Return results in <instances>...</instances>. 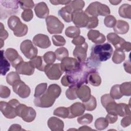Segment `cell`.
<instances>
[{
	"instance_id": "1",
	"label": "cell",
	"mask_w": 131,
	"mask_h": 131,
	"mask_svg": "<svg viewBox=\"0 0 131 131\" xmlns=\"http://www.w3.org/2000/svg\"><path fill=\"white\" fill-rule=\"evenodd\" d=\"M94 71L88 66L85 61L80 62L79 69L71 73H66L62 77L61 83L64 86L79 87L88 83V75L90 72Z\"/></svg>"
},
{
	"instance_id": "2",
	"label": "cell",
	"mask_w": 131,
	"mask_h": 131,
	"mask_svg": "<svg viewBox=\"0 0 131 131\" xmlns=\"http://www.w3.org/2000/svg\"><path fill=\"white\" fill-rule=\"evenodd\" d=\"M113 49L108 43L96 44L92 48L91 56L93 59L98 62L105 61L109 59L113 54Z\"/></svg>"
},
{
	"instance_id": "3",
	"label": "cell",
	"mask_w": 131,
	"mask_h": 131,
	"mask_svg": "<svg viewBox=\"0 0 131 131\" xmlns=\"http://www.w3.org/2000/svg\"><path fill=\"white\" fill-rule=\"evenodd\" d=\"M7 24L10 30L13 31L14 35L17 37H23L28 33V26L23 24L19 18L16 15L10 16Z\"/></svg>"
},
{
	"instance_id": "4",
	"label": "cell",
	"mask_w": 131,
	"mask_h": 131,
	"mask_svg": "<svg viewBox=\"0 0 131 131\" xmlns=\"http://www.w3.org/2000/svg\"><path fill=\"white\" fill-rule=\"evenodd\" d=\"M18 4V1H0L1 19H5L8 16L17 13Z\"/></svg>"
},
{
	"instance_id": "5",
	"label": "cell",
	"mask_w": 131,
	"mask_h": 131,
	"mask_svg": "<svg viewBox=\"0 0 131 131\" xmlns=\"http://www.w3.org/2000/svg\"><path fill=\"white\" fill-rule=\"evenodd\" d=\"M19 104V102L15 99L10 100L8 102L2 101L0 102L1 112L6 118L13 119L17 116L16 107Z\"/></svg>"
},
{
	"instance_id": "6",
	"label": "cell",
	"mask_w": 131,
	"mask_h": 131,
	"mask_svg": "<svg viewBox=\"0 0 131 131\" xmlns=\"http://www.w3.org/2000/svg\"><path fill=\"white\" fill-rule=\"evenodd\" d=\"M106 38L108 42L112 43L117 50H120L123 51L129 52L131 50V43L129 42H126L123 38L119 36L115 33H110Z\"/></svg>"
},
{
	"instance_id": "7",
	"label": "cell",
	"mask_w": 131,
	"mask_h": 131,
	"mask_svg": "<svg viewBox=\"0 0 131 131\" xmlns=\"http://www.w3.org/2000/svg\"><path fill=\"white\" fill-rule=\"evenodd\" d=\"M17 116L27 122H31L35 118L36 113L34 108L24 104H19L16 107Z\"/></svg>"
},
{
	"instance_id": "8",
	"label": "cell",
	"mask_w": 131,
	"mask_h": 131,
	"mask_svg": "<svg viewBox=\"0 0 131 131\" xmlns=\"http://www.w3.org/2000/svg\"><path fill=\"white\" fill-rule=\"evenodd\" d=\"M48 31L51 34H60L64 28L63 24L56 16L49 15L46 18Z\"/></svg>"
},
{
	"instance_id": "9",
	"label": "cell",
	"mask_w": 131,
	"mask_h": 131,
	"mask_svg": "<svg viewBox=\"0 0 131 131\" xmlns=\"http://www.w3.org/2000/svg\"><path fill=\"white\" fill-rule=\"evenodd\" d=\"M20 49L24 56L28 59L33 58L37 56L38 53L37 48L29 39L25 40L20 43Z\"/></svg>"
},
{
	"instance_id": "10",
	"label": "cell",
	"mask_w": 131,
	"mask_h": 131,
	"mask_svg": "<svg viewBox=\"0 0 131 131\" xmlns=\"http://www.w3.org/2000/svg\"><path fill=\"white\" fill-rule=\"evenodd\" d=\"M61 61V69L63 72H64L66 73H69L76 71L79 69L80 66V62L75 58L67 57Z\"/></svg>"
},
{
	"instance_id": "11",
	"label": "cell",
	"mask_w": 131,
	"mask_h": 131,
	"mask_svg": "<svg viewBox=\"0 0 131 131\" xmlns=\"http://www.w3.org/2000/svg\"><path fill=\"white\" fill-rule=\"evenodd\" d=\"M43 72L49 79L58 80L63 74L60 67V63L46 64Z\"/></svg>"
},
{
	"instance_id": "12",
	"label": "cell",
	"mask_w": 131,
	"mask_h": 131,
	"mask_svg": "<svg viewBox=\"0 0 131 131\" xmlns=\"http://www.w3.org/2000/svg\"><path fill=\"white\" fill-rule=\"evenodd\" d=\"M56 99L51 95L46 90L45 93L41 96L35 97L34 103L35 106L39 107H50L54 103Z\"/></svg>"
},
{
	"instance_id": "13",
	"label": "cell",
	"mask_w": 131,
	"mask_h": 131,
	"mask_svg": "<svg viewBox=\"0 0 131 131\" xmlns=\"http://www.w3.org/2000/svg\"><path fill=\"white\" fill-rule=\"evenodd\" d=\"M12 86L14 92L20 98H26L30 96V88L20 79L14 82Z\"/></svg>"
},
{
	"instance_id": "14",
	"label": "cell",
	"mask_w": 131,
	"mask_h": 131,
	"mask_svg": "<svg viewBox=\"0 0 131 131\" xmlns=\"http://www.w3.org/2000/svg\"><path fill=\"white\" fill-rule=\"evenodd\" d=\"M89 16L83 11L81 10H77L73 12L72 21L78 28L86 27Z\"/></svg>"
},
{
	"instance_id": "15",
	"label": "cell",
	"mask_w": 131,
	"mask_h": 131,
	"mask_svg": "<svg viewBox=\"0 0 131 131\" xmlns=\"http://www.w3.org/2000/svg\"><path fill=\"white\" fill-rule=\"evenodd\" d=\"M4 54L6 58L10 62L12 66L14 68H15L19 63L24 61L17 51L13 48L7 49Z\"/></svg>"
},
{
	"instance_id": "16",
	"label": "cell",
	"mask_w": 131,
	"mask_h": 131,
	"mask_svg": "<svg viewBox=\"0 0 131 131\" xmlns=\"http://www.w3.org/2000/svg\"><path fill=\"white\" fill-rule=\"evenodd\" d=\"M88 48V45L86 42L82 45L76 46L73 51V55L79 62H84L86 59Z\"/></svg>"
},
{
	"instance_id": "17",
	"label": "cell",
	"mask_w": 131,
	"mask_h": 131,
	"mask_svg": "<svg viewBox=\"0 0 131 131\" xmlns=\"http://www.w3.org/2000/svg\"><path fill=\"white\" fill-rule=\"evenodd\" d=\"M68 108L69 110L68 118L69 119L82 115L85 110L83 104L80 102H75Z\"/></svg>"
},
{
	"instance_id": "18",
	"label": "cell",
	"mask_w": 131,
	"mask_h": 131,
	"mask_svg": "<svg viewBox=\"0 0 131 131\" xmlns=\"http://www.w3.org/2000/svg\"><path fill=\"white\" fill-rule=\"evenodd\" d=\"M34 44L42 49H47L50 47L51 41L48 36L43 34H38L34 36L33 38Z\"/></svg>"
},
{
	"instance_id": "19",
	"label": "cell",
	"mask_w": 131,
	"mask_h": 131,
	"mask_svg": "<svg viewBox=\"0 0 131 131\" xmlns=\"http://www.w3.org/2000/svg\"><path fill=\"white\" fill-rule=\"evenodd\" d=\"M34 68L31 65L30 62L22 61L19 63L15 68L16 72L19 74L30 76L34 72Z\"/></svg>"
},
{
	"instance_id": "20",
	"label": "cell",
	"mask_w": 131,
	"mask_h": 131,
	"mask_svg": "<svg viewBox=\"0 0 131 131\" xmlns=\"http://www.w3.org/2000/svg\"><path fill=\"white\" fill-rule=\"evenodd\" d=\"M77 97L82 102L88 101L91 96L90 88L86 85H82L76 89Z\"/></svg>"
},
{
	"instance_id": "21",
	"label": "cell",
	"mask_w": 131,
	"mask_h": 131,
	"mask_svg": "<svg viewBox=\"0 0 131 131\" xmlns=\"http://www.w3.org/2000/svg\"><path fill=\"white\" fill-rule=\"evenodd\" d=\"M34 11L36 15L40 18H46L49 14V9L47 4L41 2L37 3L34 8Z\"/></svg>"
},
{
	"instance_id": "22",
	"label": "cell",
	"mask_w": 131,
	"mask_h": 131,
	"mask_svg": "<svg viewBox=\"0 0 131 131\" xmlns=\"http://www.w3.org/2000/svg\"><path fill=\"white\" fill-rule=\"evenodd\" d=\"M87 36L89 40L96 44L102 43L106 40L104 35L96 30H90L88 32Z\"/></svg>"
},
{
	"instance_id": "23",
	"label": "cell",
	"mask_w": 131,
	"mask_h": 131,
	"mask_svg": "<svg viewBox=\"0 0 131 131\" xmlns=\"http://www.w3.org/2000/svg\"><path fill=\"white\" fill-rule=\"evenodd\" d=\"M49 128L52 131L63 130L64 123L63 121L56 117H50L47 122Z\"/></svg>"
},
{
	"instance_id": "24",
	"label": "cell",
	"mask_w": 131,
	"mask_h": 131,
	"mask_svg": "<svg viewBox=\"0 0 131 131\" xmlns=\"http://www.w3.org/2000/svg\"><path fill=\"white\" fill-rule=\"evenodd\" d=\"M129 26L128 24L123 20H118L116 21L115 26L113 27V30L116 34H124L129 30Z\"/></svg>"
},
{
	"instance_id": "25",
	"label": "cell",
	"mask_w": 131,
	"mask_h": 131,
	"mask_svg": "<svg viewBox=\"0 0 131 131\" xmlns=\"http://www.w3.org/2000/svg\"><path fill=\"white\" fill-rule=\"evenodd\" d=\"M73 10L69 5L62 7L58 11V15L61 17L64 21L70 23L72 21Z\"/></svg>"
},
{
	"instance_id": "26",
	"label": "cell",
	"mask_w": 131,
	"mask_h": 131,
	"mask_svg": "<svg viewBox=\"0 0 131 131\" xmlns=\"http://www.w3.org/2000/svg\"><path fill=\"white\" fill-rule=\"evenodd\" d=\"M130 107L129 104L128 105L123 103L117 104L115 108V113L120 117L130 115Z\"/></svg>"
},
{
	"instance_id": "27",
	"label": "cell",
	"mask_w": 131,
	"mask_h": 131,
	"mask_svg": "<svg viewBox=\"0 0 131 131\" xmlns=\"http://www.w3.org/2000/svg\"><path fill=\"white\" fill-rule=\"evenodd\" d=\"M6 58L4 54V51H1V74L2 75H5L9 71L10 63Z\"/></svg>"
},
{
	"instance_id": "28",
	"label": "cell",
	"mask_w": 131,
	"mask_h": 131,
	"mask_svg": "<svg viewBox=\"0 0 131 131\" xmlns=\"http://www.w3.org/2000/svg\"><path fill=\"white\" fill-rule=\"evenodd\" d=\"M88 81L94 86H98L101 84V78L96 71L90 72L88 77Z\"/></svg>"
},
{
	"instance_id": "29",
	"label": "cell",
	"mask_w": 131,
	"mask_h": 131,
	"mask_svg": "<svg viewBox=\"0 0 131 131\" xmlns=\"http://www.w3.org/2000/svg\"><path fill=\"white\" fill-rule=\"evenodd\" d=\"M118 13L119 15L125 18H131V6L127 4L122 5L119 8Z\"/></svg>"
},
{
	"instance_id": "30",
	"label": "cell",
	"mask_w": 131,
	"mask_h": 131,
	"mask_svg": "<svg viewBox=\"0 0 131 131\" xmlns=\"http://www.w3.org/2000/svg\"><path fill=\"white\" fill-rule=\"evenodd\" d=\"M99 2H94L91 3L87 8L85 9L84 12L90 16H98V6L99 4Z\"/></svg>"
},
{
	"instance_id": "31",
	"label": "cell",
	"mask_w": 131,
	"mask_h": 131,
	"mask_svg": "<svg viewBox=\"0 0 131 131\" xmlns=\"http://www.w3.org/2000/svg\"><path fill=\"white\" fill-rule=\"evenodd\" d=\"M29 62L34 68H36L37 70L40 71H44V68L46 65H44L43 63L42 57L37 56L31 59Z\"/></svg>"
},
{
	"instance_id": "32",
	"label": "cell",
	"mask_w": 131,
	"mask_h": 131,
	"mask_svg": "<svg viewBox=\"0 0 131 131\" xmlns=\"http://www.w3.org/2000/svg\"><path fill=\"white\" fill-rule=\"evenodd\" d=\"M125 58V55L124 52L120 50L116 49L113 53L112 57V61L116 64H119L122 62Z\"/></svg>"
},
{
	"instance_id": "33",
	"label": "cell",
	"mask_w": 131,
	"mask_h": 131,
	"mask_svg": "<svg viewBox=\"0 0 131 131\" xmlns=\"http://www.w3.org/2000/svg\"><path fill=\"white\" fill-rule=\"evenodd\" d=\"M47 91L54 98L56 99L61 94V89L57 84H52L49 86Z\"/></svg>"
},
{
	"instance_id": "34",
	"label": "cell",
	"mask_w": 131,
	"mask_h": 131,
	"mask_svg": "<svg viewBox=\"0 0 131 131\" xmlns=\"http://www.w3.org/2000/svg\"><path fill=\"white\" fill-rule=\"evenodd\" d=\"M80 33V29L76 26L68 27L65 31V35L70 38H74L79 36Z\"/></svg>"
},
{
	"instance_id": "35",
	"label": "cell",
	"mask_w": 131,
	"mask_h": 131,
	"mask_svg": "<svg viewBox=\"0 0 131 131\" xmlns=\"http://www.w3.org/2000/svg\"><path fill=\"white\" fill-rule=\"evenodd\" d=\"M85 109L88 111H92L94 110L97 106V101L95 97L91 96L90 99L83 103Z\"/></svg>"
},
{
	"instance_id": "36",
	"label": "cell",
	"mask_w": 131,
	"mask_h": 131,
	"mask_svg": "<svg viewBox=\"0 0 131 131\" xmlns=\"http://www.w3.org/2000/svg\"><path fill=\"white\" fill-rule=\"evenodd\" d=\"M108 125V122L106 118L101 117L97 119L95 122V127L97 130H103Z\"/></svg>"
},
{
	"instance_id": "37",
	"label": "cell",
	"mask_w": 131,
	"mask_h": 131,
	"mask_svg": "<svg viewBox=\"0 0 131 131\" xmlns=\"http://www.w3.org/2000/svg\"><path fill=\"white\" fill-rule=\"evenodd\" d=\"M120 90L122 95L129 96L131 95V82H125L120 85Z\"/></svg>"
},
{
	"instance_id": "38",
	"label": "cell",
	"mask_w": 131,
	"mask_h": 131,
	"mask_svg": "<svg viewBox=\"0 0 131 131\" xmlns=\"http://www.w3.org/2000/svg\"><path fill=\"white\" fill-rule=\"evenodd\" d=\"M53 114L54 115L62 118H68L69 110L68 107H59L54 110Z\"/></svg>"
},
{
	"instance_id": "39",
	"label": "cell",
	"mask_w": 131,
	"mask_h": 131,
	"mask_svg": "<svg viewBox=\"0 0 131 131\" xmlns=\"http://www.w3.org/2000/svg\"><path fill=\"white\" fill-rule=\"evenodd\" d=\"M54 53L56 59L58 60H61L64 58L67 57L69 56V52L64 47H61L56 49Z\"/></svg>"
},
{
	"instance_id": "40",
	"label": "cell",
	"mask_w": 131,
	"mask_h": 131,
	"mask_svg": "<svg viewBox=\"0 0 131 131\" xmlns=\"http://www.w3.org/2000/svg\"><path fill=\"white\" fill-rule=\"evenodd\" d=\"M43 60L47 64H53L56 59L55 53L52 51L46 52L42 56Z\"/></svg>"
},
{
	"instance_id": "41",
	"label": "cell",
	"mask_w": 131,
	"mask_h": 131,
	"mask_svg": "<svg viewBox=\"0 0 131 131\" xmlns=\"http://www.w3.org/2000/svg\"><path fill=\"white\" fill-rule=\"evenodd\" d=\"M110 95L114 99H119L123 96L120 90V84L114 85L110 91Z\"/></svg>"
},
{
	"instance_id": "42",
	"label": "cell",
	"mask_w": 131,
	"mask_h": 131,
	"mask_svg": "<svg viewBox=\"0 0 131 131\" xmlns=\"http://www.w3.org/2000/svg\"><path fill=\"white\" fill-rule=\"evenodd\" d=\"M72 8L73 11L77 10H81L84 7L85 3L83 1L81 0H75L71 1V2L68 4Z\"/></svg>"
},
{
	"instance_id": "43",
	"label": "cell",
	"mask_w": 131,
	"mask_h": 131,
	"mask_svg": "<svg viewBox=\"0 0 131 131\" xmlns=\"http://www.w3.org/2000/svg\"><path fill=\"white\" fill-rule=\"evenodd\" d=\"M93 119V116L90 114H85L78 118L77 122L80 124L87 125L92 123Z\"/></svg>"
},
{
	"instance_id": "44",
	"label": "cell",
	"mask_w": 131,
	"mask_h": 131,
	"mask_svg": "<svg viewBox=\"0 0 131 131\" xmlns=\"http://www.w3.org/2000/svg\"><path fill=\"white\" fill-rule=\"evenodd\" d=\"M47 83H42L38 84L35 89V93L34 96V97H38L43 94L47 90Z\"/></svg>"
},
{
	"instance_id": "45",
	"label": "cell",
	"mask_w": 131,
	"mask_h": 131,
	"mask_svg": "<svg viewBox=\"0 0 131 131\" xmlns=\"http://www.w3.org/2000/svg\"><path fill=\"white\" fill-rule=\"evenodd\" d=\"M19 79H20L19 74L16 72H11L9 73L6 77L7 82L10 85H12L14 82Z\"/></svg>"
},
{
	"instance_id": "46",
	"label": "cell",
	"mask_w": 131,
	"mask_h": 131,
	"mask_svg": "<svg viewBox=\"0 0 131 131\" xmlns=\"http://www.w3.org/2000/svg\"><path fill=\"white\" fill-rule=\"evenodd\" d=\"M111 11L109 7L104 4L99 3L98 9V16L101 15L102 16H106L110 14Z\"/></svg>"
},
{
	"instance_id": "47",
	"label": "cell",
	"mask_w": 131,
	"mask_h": 131,
	"mask_svg": "<svg viewBox=\"0 0 131 131\" xmlns=\"http://www.w3.org/2000/svg\"><path fill=\"white\" fill-rule=\"evenodd\" d=\"M52 40L54 45L55 46H62L66 43V39L61 35H53L52 37Z\"/></svg>"
},
{
	"instance_id": "48",
	"label": "cell",
	"mask_w": 131,
	"mask_h": 131,
	"mask_svg": "<svg viewBox=\"0 0 131 131\" xmlns=\"http://www.w3.org/2000/svg\"><path fill=\"white\" fill-rule=\"evenodd\" d=\"M116 18L112 15L106 16L104 19V24L106 27L113 28L116 23Z\"/></svg>"
},
{
	"instance_id": "49",
	"label": "cell",
	"mask_w": 131,
	"mask_h": 131,
	"mask_svg": "<svg viewBox=\"0 0 131 131\" xmlns=\"http://www.w3.org/2000/svg\"><path fill=\"white\" fill-rule=\"evenodd\" d=\"M76 86L69 87L66 92V95L68 99L70 100L76 99L77 97L76 95Z\"/></svg>"
},
{
	"instance_id": "50",
	"label": "cell",
	"mask_w": 131,
	"mask_h": 131,
	"mask_svg": "<svg viewBox=\"0 0 131 131\" xmlns=\"http://www.w3.org/2000/svg\"><path fill=\"white\" fill-rule=\"evenodd\" d=\"M18 4L21 9L24 10L31 9L34 6V3L33 1H19Z\"/></svg>"
},
{
	"instance_id": "51",
	"label": "cell",
	"mask_w": 131,
	"mask_h": 131,
	"mask_svg": "<svg viewBox=\"0 0 131 131\" xmlns=\"http://www.w3.org/2000/svg\"><path fill=\"white\" fill-rule=\"evenodd\" d=\"M99 23V20L96 16H89V20L86 26L88 29H93L97 27Z\"/></svg>"
},
{
	"instance_id": "52",
	"label": "cell",
	"mask_w": 131,
	"mask_h": 131,
	"mask_svg": "<svg viewBox=\"0 0 131 131\" xmlns=\"http://www.w3.org/2000/svg\"><path fill=\"white\" fill-rule=\"evenodd\" d=\"M22 19L25 21H30L33 17V12L31 9H26L21 15Z\"/></svg>"
},
{
	"instance_id": "53",
	"label": "cell",
	"mask_w": 131,
	"mask_h": 131,
	"mask_svg": "<svg viewBox=\"0 0 131 131\" xmlns=\"http://www.w3.org/2000/svg\"><path fill=\"white\" fill-rule=\"evenodd\" d=\"M114 101H115V99L112 97L110 94H104L103 96H102L101 97V104L104 108L109 103Z\"/></svg>"
},
{
	"instance_id": "54",
	"label": "cell",
	"mask_w": 131,
	"mask_h": 131,
	"mask_svg": "<svg viewBox=\"0 0 131 131\" xmlns=\"http://www.w3.org/2000/svg\"><path fill=\"white\" fill-rule=\"evenodd\" d=\"M10 90L7 86L1 85L0 86V97L3 98H7L10 96Z\"/></svg>"
},
{
	"instance_id": "55",
	"label": "cell",
	"mask_w": 131,
	"mask_h": 131,
	"mask_svg": "<svg viewBox=\"0 0 131 131\" xmlns=\"http://www.w3.org/2000/svg\"><path fill=\"white\" fill-rule=\"evenodd\" d=\"M108 123L113 124L116 122L118 119V115L115 113H108L105 117Z\"/></svg>"
},
{
	"instance_id": "56",
	"label": "cell",
	"mask_w": 131,
	"mask_h": 131,
	"mask_svg": "<svg viewBox=\"0 0 131 131\" xmlns=\"http://www.w3.org/2000/svg\"><path fill=\"white\" fill-rule=\"evenodd\" d=\"M85 39L83 36L79 35L73 39L72 40V43L76 46L84 43L85 42Z\"/></svg>"
},
{
	"instance_id": "57",
	"label": "cell",
	"mask_w": 131,
	"mask_h": 131,
	"mask_svg": "<svg viewBox=\"0 0 131 131\" xmlns=\"http://www.w3.org/2000/svg\"><path fill=\"white\" fill-rule=\"evenodd\" d=\"M1 31H0V40H5L8 37V33L7 31L5 29L3 24L1 23Z\"/></svg>"
},
{
	"instance_id": "58",
	"label": "cell",
	"mask_w": 131,
	"mask_h": 131,
	"mask_svg": "<svg viewBox=\"0 0 131 131\" xmlns=\"http://www.w3.org/2000/svg\"><path fill=\"white\" fill-rule=\"evenodd\" d=\"M131 123L130 115L125 116L121 121V125L123 127H126L129 126Z\"/></svg>"
},
{
	"instance_id": "59",
	"label": "cell",
	"mask_w": 131,
	"mask_h": 131,
	"mask_svg": "<svg viewBox=\"0 0 131 131\" xmlns=\"http://www.w3.org/2000/svg\"><path fill=\"white\" fill-rule=\"evenodd\" d=\"M50 3L54 5H68L71 2V1H50Z\"/></svg>"
},
{
	"instance_id": "60",
	"label": "cell",
	"mask_w": 131,
	"mask_h": 131,
	"mask_svg": "<svg viewBox=\"0 0 131 131\" xmlns=\"http://www.w3.org/2000/svg\"><path fill=\"white\" fill-rule=\"evenodd\" d=\"M130 65H131L130 61L129 59L128 60H126L123 64V66H124L125 71L127 73H128L129 74L131 73V66Z\"/></svg>"
},
{
	"instance_id": "61",
	"label": "cell",
	"mask_w": 131,
	"mask_h": 131,
	"mask_svg": "<svg viewBox=\"0 0 131 131\" xmlns=\"http://www.w3.org/2000/svg\"><path fill=\"white\" fill-rule=\"evenodd\" d=\"M25 130L24 129H23L21 128V125L17 124H12L10 126L9 129H8L9 131L10 130Z\"/></svg>"
},
{
	"instance_id": "62",
	"label": "cell",
	"mask_w": 131,
	"mask_h": 131,
	"mask_svg": "<svg viewBox=\"0 0 131 131\" xmlns=\"http://www.w3.org/2000/svg\"><path fill=\"white\" fill-rule=\"evenodd\" d=\"M78 130H93V129L88 126H83L80 127L78 129Z\"/></svg>"
},
{
	"instance_id": "63",
	"label": "cell",
	"mask_w": 131,
	"mask_h": 131,
	"mask_svg": "<svg viewBox=\"0 0 131 131\" xmlns=\"http://www.w3.org/2000/svg\"><path fill=\"white\" fill-rule=\"evenodd\" d=\"M109 2L113 5H117L121 2V1H114V0H110Z\"/></svg>"
}]
</instances>
